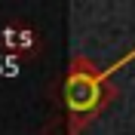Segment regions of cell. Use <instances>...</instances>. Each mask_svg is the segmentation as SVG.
<instances>
[{
  "label": "cell",
  "mask_w": 135,
  "mask_h": 135,
  "mask_svg": "<svg viewBox=\"0 0 135 135\" xmlns=\"http://www.w3.org/2000/svg\"><path fill=\"white\" fill-rule=\"evenodd\" d=\"M132 55H135V49L129 52L123 61H117L114 68H104V71H95L92 61L80 59V55L74 59L71 74H68V80H65V104H68V110H71V117H74V132L71 135H77L86 120L95 117V110H98L101 104H104V98H108L104 80H108L120 65H126Z\"/></svg>",
  "instance_id": "6da1fadb"
}]
</instances>
